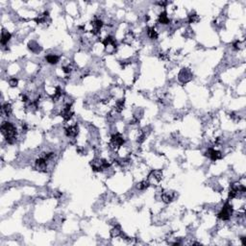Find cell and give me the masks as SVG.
Returning <instances> with one entry per match:
<instances>
[{"label": "cell", "mask_w": 246, "mask_h": 246, "mask_svg": "<svg viewBox=\"0 0 246 246\" xmlns=\"http://www.w3.org/2000/svg\"><path fill=\"white\" fill-rule=\"evenodd\" d=\"M1 133L5 136L7 142L13 144L17 140V128L11 122H4L1 125Z\"/></svg>", "instance_id": "cell-1"}, {"label": "cell", "mask_w": 246, "mask_h": 246, "mask_svg": "<svg viewBox=\"0 0 246 246\" xmlns=\"http://www.w3.org/2000/svg\"><path fill=\"white\" fill-rule=\"evenodd\" d=\"M233 214V207L231 204L226 203L221 209V211L218 213L217 217L223 221H227L231 218V216Z\"/></svg>", "instance_id": "cell-2"}, {"label": "cell", "mask_w": 246, "mask_h": 246, "mask_svg": "<svg viewBox=\"0 0 246 246\" xmlns=\"http://www.w3.org/2000/svg\"><path fill=\"white\" fill-rule=\"evenodd\" d=\"M125 140L123 139V136L119 134H114L112 136L111 139V144L114 147V148H118L120 146H122L124 144Z\"/></svg>", "instance_id": "cell-3"}, {"label": "cell", "mask_w": 246, "mask_h": 246, "mask_svg": "<svg viewBox=\"0 0 246 246\" xmlns=\"http://www.w3.org/2000/svg\"><path fill=\"white\" fill-rule=\"evenodd\" d=\"M206 155L211 159L212 161L215 162V161H217V160H220V159L222 158V154H221V152L218 151V150H215L213 148H209L208 151H207V153Z\"/></svg>", "instance_id": "cell-4"}, {"label": "cell", "mask_w": 246, "mask_h": 246, "mask_svg": "<svg viewBox=\"0 0 246 246\" xmlns=\"http://www.w3.org/2000/svg\"><path fill=\"white\" fill-rule=\"evenodd\" d=\"M72 115H73V113H72V111H71V104L66 105V107H64L61 112V117L64 120H68L71 118Z\"/></svg>", "instance_id": "cell-5"}, {"label": "cell", "mask_w": 246, "mask_h": 246, "mask_svg": "<svg viewBox=\"0 0 246 246\" xmlns=\"http://www.w3.org/2000/svg\"><path fill=\"white\" fill-rule=\"evenodd\" d=\"M92 24V30H91V33L93 35H97L100 31V29L102 28L103 26V21L100 20V19H94L91 22Z\"/></svg>", "instance_id": "cell-6"}, {"label": "cell", "mask_w": 246, "mask_h": 246, "mask_svg": "<svg viewBox=\"0 0 246 246\" xmlns=\"http://www.w3.org/2000/svg\"><path fill=\"white\" fill-rule=\"evenodd\" d=\"M47 160L44 159L43 157H40V159H38L36 161V167L38 168V170L40 171H45V169L47 168Z\"/></svg>", "instance_id": "cell-7"}, {"label": "cell", "mask_w": 246, "mask_h": 246, "mask_svg": "<svg viewBox=\"0 0 246 246\" xmlns=\"http://www.w3.org/2000/svg\"><path fill=\"white\" fill-rule=\"evenodd\" d=\"M174 199V193L172 191H164L162 193V200L165 204H168Z\"/></svg>", "instance_id": "cell-8"}, {"label": "cell", "mask_w": 246, "mask_h": 246, "mask_svg": "<svg viewBox=\"0 0 246 246\" xmlns=\"http://www.w3.org/2000/svg\"><path fill=\"white\" fill-rule=\"evenodd\" d=\"M78 133H79V131H78L77 125L69 126L66 129V135L69 137H75L78 135Z\"/></svg>", "instance_id": "cell-9"}, {"label": "cell", "mask_w": 246, "mask_h": 246, "mask_svg": "<svg viewBox=\"0 0 246 246\" xmlns=\"http://www.w3.org/2000/svg\"><path fill=\"white\" fill-rule=\"evenodd\" d=\"M159 23H161L163 25H167L170 23V19L167 17V13L166 12H162L159 16Z\"/></svg>", "instance_id": "cell-10"}, {"label": "cell", "mask_w": 246, "mask_h": 246, "mask_svg": "<svg viewBox=\"0 0 246 246\" xmlns=\"http://www.w3.org/2000/svg\"><path fill=\"white\" fill-rule=\"evenodd\" d=\"M60 60V57L54 54H48L45 56V61L50 64H56Z\"/></svg>", "instance_id": "cell-11"}, {"label": "cell", "mask_w": 246, "mask_h": 246, "mask_svg": "<svg viewBox=\"0 0 246 246\" xmlns=\"http://www.w3.org/2000/svg\"><path fill=\"white\" fill-rule=\"evenodd\" d=\"M11 38H12L11 33H9L8 31L3 30L2 31V35H1V44L2 45H6L7 43L9 42V40H11Z\"/></svg>", "instance_id": "cell-12"}, {"label": "cell", "mask_w": 246, "mask_h": 246, "mask_svg": "<svg viewBox=\"0 0 246 246\" xmlns=\"http://www.w3.org/2000/svg\"><path fill=\"white\" fill-rule=\"evenodd\" d=\"M1 113L2 114H5L6 117H10L12 113V107L9 103H6L2 106L1 108Z\"/></svg>", "instance_id": "cell-13"}, {"label": "cell", "mask_w": 246, "mask_h": 246, "mask_svg": "<svg viewBox=\"0 0 246 246\" xmlns=\"http://www.w3.org/2000/svg\"><path fill=\"white\" fill-rule=\"evenodd\" d=\"M147 35L151 40H157L158 39V33L155 30L154 27H149L147 29Z\"/></svg>", "instance_id": "cell-14"}, {"label": "cell", "mask_w": 246, "mask_h": 246, "mask_svg": "<svg viewBox=\"0 0 246 246\" xmlns=\"http://www.w3.org/2000/svg\"><path fill=\"white\" fill-rule=\"evenodd\" d=\"M28 46H29V49H30L31 51H33V52H38V51H40V45L36 41L29 42Z\"/></svg>", "instance_id": "cell-15"}, {"label": "cell", "mask_w": 246, "mask_h": 246, "mask_svg": "<svg viewBox=\"0 0 246 246\" xmlns=\"http://www.w3.org/2000/svg\"><path fill=\"white\" fill-rule=\"evenodd\" d=\"M149 186H150V183L148 182V181H142V182L137 184L136 187L140 190H146Z\"/></svg>", "instance_id": "cell-16"}, {"label": "cell", "mask_w": 246, "mask_h": 246, "mask_svg": "<svg viewBox=\"0 0 246 246\" xmlns=\"http://www.w3.org/2000/svg\"><path fill=\"white\" fill-rule=\"evenodd\" d=\"M121 235V230H120V227L119 226H115L113 229H112L111 231V236L113 237H117L118 236Z\"/></svg>", "instance_id": "cell-17"}, {"label": "cell", "mask_w": 246, "mask_h": 246, "mask_svg": "<svg viewBox=\"0 0 246 246\" xmlns=\"http://www.w3.org/2000/svg\"><path fill=\"white\" fill-rule=\"evenodd\" d=\"M123 108H124V100H119L117 102V104H115V110H117L118 113H120L122 110H123Z\"/></svg>", "instance_id": "cell-18"}, {"label": "cell", "mask_w": 246, "mask_h": 246, "mask_svg": "<svg viewBox=\"0 0 246 246\" xmlns=\"http://www.w3.org/2000/svg\"><path fill=\"white\" fill-rule=\"evenodd\" d=\"M199 20V17L197 16L196 13H190L189 16V22L190 23H194V22H197Z\"/></svg>", "instance_id": "cell-19"}, {"label": "cell", "mask_w": 246, "mask_h": 246, "mask_svg": "<svg viewBox=\"0 0 246 246\" xmlns=\"http://www.w3.org/2000/svg\"><path fill=\"white\" fill-rule=\"evenodd\" d=\"M17 83H18V81H17V79H16V78H12L11 80L9 81V84H10L11 86H17Z\"/></svg>", "instance_id": "cell-20"}, {"label": "cell", "mask_w": 246, "mask_h": 246, "mask_svg": "<svg viewBox=\"0 0 246 246\" xmlns=\"http://www.w3.org/2000/svg\"><path fill=\"white\" fill-rule=\"evenodd\" d=\"M233 46H234V48L236 49V50H237V49H240V41H236V42L234 43V44H233Z\"/></svg>", "instance_id": "cell-21"}, {"label": "cell", "mask_w": 246, "mask_h": 246, "mask_svg": "<svg viewBox=\"0 0 246 246\" xmlns=\"http://www.w3.org/2000/svg\"><path fill=\"white\" fill-rule=\"evenodd\" d=\"M245 238H246L245 236H241V238H240L242 245H246V240H245Z\"/></svg>", "instance_id": "cell-22"}, {"label": "cell", "mask_w": 246, "mask_h": 246, "mask_svg": "<svg viewBox=\"0 0 246 246\" xmlns=\"http://www.w3.org/2000/svg\"><path fill=\"white\" fill-rule=\"evenodd\" d=\"M21 96H22V101H24V102L28 101V96H27V95H25V94H21Z\"/></svg>", "instance_id": "cell-23"}]
</instances>
